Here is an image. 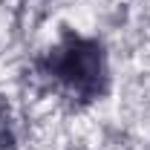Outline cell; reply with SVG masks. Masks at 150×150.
Returning <instances> with one entry per match:
<instances>
[{
	"label": "cell",
	"instance_id": "6da1fadb",
	"mask_svg": "<svg viewBox=\"0 0 150 150\" xmlns=\"http://www.w3.org/2000/svg\"><path fill=\"white\" fill-rule=\"evenodd\" d=\"M43 72L55 78L61 87H67L72 95H78L81 101H93L104 93L107 84L104 49L98 40L67 35L43 61Z\"/></svg>",
	"mask_w": 150,
	"mask_h": 150
}]
</instances>
